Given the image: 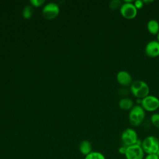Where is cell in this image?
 <instances>
[{"label":"cell","instance_id":"cell-1","mask_svg":"<svg viewBox=\"0 0 159 159\" xmlns=\"http://www.w3.org/2000/svg\"><path fill=\"white\" fill-rule=\"evenodd\" d=\"M130 89L132 94L136 98L142 99L149 95L150 88L147 83L141 80L134 81L130 86Z\"/></svg>","mask_w":159,"mask_h":159},{"label":"cell","instance_id":"cell-2","mask_svg":"<svg viewBox=\"0 0 159 159\" xmlns=\"http://www.w3.org/2000/svg\"><path fill=\"white\" fill-rule=\"evenodd\" d=\"M145 110L140 105H135L130 110L129 119L130 123L135 127L140 125L145 119Z\"/></svg>","mask_w":159,"mask_h":159},{"label":"cell","instance_id":"cell-3","mask_svg":"<svg viewBox=\"0 0 159 159\" xmlns=\"http://www.w3.org/2000/svg\"><path fill=\"white\" fill-rule=\"evenodd\" d=\"M141 147L145 153H157L159 149V139L153 135L147 136L142 141Z\"/></svg>","mask_w":159,"mask_h":159},{"label":"cell","instance_id":"cell-4","mask_svg":"<svg viewBox=\"0 0 159 159\" xmlns=\"http://www.w3.org/2000/svg\"><path fill=\"white\" fill-rule=\"evenodd\" d=\"M139 140L136 131L132 128L125 129L121 134V140L123 145L129 147L136 144Z\"/></svg>","mask_w":159,"mask_h":159},{"label":"cell","instance_id":"cell-5","mask_svg":"<svg viewBox=\"0 0 159 159\" xmlns=\"http://www.w3.org/2000/svg\"><path fill=\"white\" fill-rule=\"evenodd\" d=\"M141 106L148 112H153L159 108V99L152 95H148L141 99Z\"/></svg>","mask_w":159,"mask_h":159},{"label":"cell","instance_id":"cell-6","mask_svg":"<svg viewBox=\"0 0 159 159\" xmlns=\"http://www.w3.org/2000/svg\"><path fill=\"white\" fill-rule=\"evenodd\" d=\"M144 154L141 145L135 144L127 147L125 157L126 159H144Z\"/></svg>","mask_w":159,"mask_h":159},{"label":"cell","instance_id":"cell-7","mask_svg":"<svg viewBox=\"0 0 159 159\" xmlns=\"http://www.w3.org/2000/svg\"><path fill=\"white\" fill-rule=\"evenodd\" d=\"M120 12L122 17L127 19H132L137 14V9L134 2H124L120 7Z\"/></svg>","mask_w":159,"mask_h":159},{"label":"cell","instance_id":"cell-8","mask_svg":"<svg viewBox=\"0 0 159 159\" xmlns=\"http://www.w3.org/2000/svg\"><path fill=\"white\" fill-rule=\"evenodd\" d=\"M59 12V8L55 3H49L46 5L43 10V16L47 19H52L55 18Z\"/></svg>","mask_w":159,"mask_h":159},{"label":"cell","instance_id":"cell-9","mask_svg":"<svg viewBox=\"0 0 159 159\" xmlns=\"http://www.w3.org/2000/svg\"><path fill=\"white\" fill-rule=\"evenodd\" d=\"M116 79L117 82L124 87L130 86L133 82L131 75L124 70H121L117 73Z\"/></svg>","mask_w":159,"mask_h":159},{"label":"cell","instance_id":"cell-10","mask_svg":"<svg viewBox=\"0 0 159 159\" xmlns=\"http://www.w3.org/2000/svg\"><path fill=\"white\" fill-rule=\"evenodd\" d=\"M145 52L150 57L159 56V42L157 40L150 41L145 46Z\"/></svg>","mask_w":159,"mask_h":159},{"label":"cell","instance_id":"cell-11","mask_svg":"<svg viewBox=\"0 0 159 159\" xmlns=\"http://www.w3.org/2000/svg\"><path fill=\"white\" fill-rule=\"evenodd\" d=\"M147 28L150 34L157 35L159 32V22L155 19H150L147 22Z\"/></svg>","mask_w":159,"mask_h":159},{"label":"cell","instance_id":"cell-12","mask_svg":"<svg viewBox=\"0 0 159 159\" xmlns=\"http://www.w3.org/2000/svg\"><path fill=\"white\" fill-rule=\"evenodd\" d=\"M119 107L124 111L130 110L134 107L133 101L128 98H123L119 101Z\"/></svg>","mask_w":159,"mask_h":159},{"label":"cell","instance_id":"cell-13","mask_svg":"<svg viewBox=\"0 0 159 159\" xmlns=\"http://www.w3.org/2000/svg\"><path fill=\"white\" fill-rule=\"evenodd\" d=\"M79 150L83 155L86 156L93 152L91 143L88 140H83L79 145Z\"/></svg>","mask_w":159,"mask_h":159},{"label":"cell","instance_id":"cell-14","mask_svg":"<svg viewBox=\"0 0 159 159\" xmlns=\"http://www.w3.org/2000/svg\"><path fill=\"white\" fill-rule=\"evenodd\" d=\"M84 159H106L105 156L99 152H92L85 156Z\"/></svg>","mask_w":159,"mask_h":159},{"label":"cell","instance_id":"cell-15","mask_svg":"<svg viewBox=\"0 0 159 159\" xmlns=\"http://www.w3.org/2000/svg\"><path fill=\"white\" fill-rule=\"evenodd\" d=\"M150 121L153 125L159 129V114L155 113L152 114L150 117Z\"/></svg>","mask_w":159,"mask_h":159},{"label":"cell","instance_id":"cell-16","mask_svg":"<svg viewBox=\"0 0 159 159\" xmlns=\"http://www.w3.org/2000/svg\"><path fill=\"white\" fill-rule=\"evenodd\" d=\"M122 4V1L120 0H112L109 2V7L112 10H116L120 8Z\"/></svg>","mask_w":159,"mask_h":159},{"label":"cell","instance_id":"cell-17","mask_svg":"<svg viewBox=\"0 0 159 159\" xmlns=\"http://www.w3.org/2000/svg\"><path fill=\"white\" fill-rule=\"evenodd\" d=\"M32 9L30 6H27L25 7L23 11V16L25 19H29L31 17Z\"/></svg>","mask_w":159,"mask_h":159},{"label":"cell","instance_id":"cell-18","mask_svg":"<svg viewBox=\"0 0 159 159\" xmlns=\"http://www.w3.org/2000/svg\"><path fill=\"white\" fill-rule=\"evenodd\" d=\"M134 4L135 6V7H136V9L138 10V9H142L143 6H144V2L143 1H141V0H137V1H135L134 2Z\"/></svg>","mask_w":159,"mask_h":159},{"label":"cell","instance_id":"cell-19","mask_svg":"<svg viewBox=\"0 0 159 159\" xmlns=\"http://www.w3.org/2000/svg\"><path fill=\"white\" fill-rule=\"evenodd\" d=\"M45 1H42V0H31L30 2L35 6H41Z\"/></svg>","mask_w":159,"mask_h":159},{"label":"cell","instance_id":"cell-20","mask_svg":"<svg viewBox=\"0 0 159 159\" xmlns=\"http://www.w3.org/2000/svg\"><path fill=\"white\" fill-rule=\"evenodd\" d=\"M144 159H159V157L156 154H147Z\"/></svg>","mask_w":159,"mask_h":159},{"label":"cell","instance_id":"cell-21","mask_svg":"<svg viewBox=\"0 0 159 159\" xmlns=\"http://www.w3.org/2000/svg\"><path fill=\"white\" fill-rule=\"evenodd\" d=\"M127 147H125L124 145H122L121 147H119L118 151H119V153L121 155H125V153L126 152V150H127Z\"/></svg>","mask_w":159,"mask_h":159},{"label":"cell","instance_id":"cell-22","mask_svg":"<svg viewBox=\"0 0 159 159\" xmlns=\"http://www.w3.org/2000/svg\"><path fill=\"white\" fill-rule=\"evenodd\" d=\"M143 1V2H144V4H150V3H152V2H153V1H150V0H145V1Z\"/></svg>","mask_w":159,"mask_h":159},{"label":"cell","instance_id":"cell-23","mask_svg":"<svg viewBox=\"0 0 159 159\" xmlns=\"http://www.w3.org/2000/svg\"><path fill=\"white\" fill-rule=\"evenodd\" d=\"M157 41L159 42V32H158V34H157Z\"/></svg>","mask_w":159,"mask_h":159},{"label":"cell","instance_id":"cell-24","mask_svg":"<svg viewBox=\"0 0 159 159\" xmlns=\"http://www.w3.org/2000/svg\"><path fill=\"white\" fill-rule=\"evenodd\" d=\"M156 154L159 157V149H158V152H157V153Z\"/></svg>","mask_w":159,"mask_h":159}]
</instances>
